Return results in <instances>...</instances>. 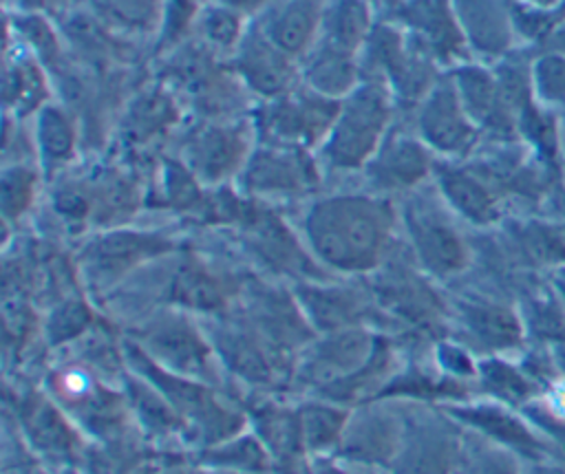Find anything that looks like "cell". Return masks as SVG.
<instances>
[{"label":"cell","mask_w":565,"mask_h":474,"mask_svg":"<svg viewBox=\"0 0 565 474\" xmlns=\"http://www.w3.org/2000/svg\"><path fill=\"white\" fill-rule=\"evenodd\" d=\"M393 205L384 196L333 194L311 203L302 234L311 254L340 273L377 269L391 247Z\"/></svg>","instance_id":"cell-1"},{"label":"cell","mask_w":565,"mask_h":474,"mask_svg":"<svg viewBox=\"0 0 565 474\" xmlns=\"http://www.w3.org/2000/svg\"><path fill=\"white\" fill-rule=\"evenodd\" d=\"M395 97L386 84L362 79L340 99L335 121L320 146L322 161L342 172L364 170L391 132Z\"/></svg>","instance_id":"cell-2"},{"label":"cell","mask_w":565,"mask_h":474,"mask_svg":"<svg viewBox=\"0 0 565 474\" xmlns=\"http://www.w3.org/2000/svg\"><path fill=\"white\" fill-rule=\"evenodd\" d=\"M338 106L340 101L322 97L302 84V88L296 86L282 97L263 101L254 117V130L265 134V143L320 148L335 121Z\"/></svg>","instance_id":"cell-3"},{"label":"cell","mask_w":565,"mask_h":474,"mask_svg":"<svg viewBox=\"0 0 565 474\" xmlns=\"http://www.w3.org/2000/svg\"><path fill=\"white\" fill-rule=\"evenodd\" d=\"M404 229L415 258L430 276L448 278L466 269L468 247L435 198L413 194L404 205Z\"/></svg>","instance_id":"cell-4"},{"label":"cell","mask_w":565,"mask_h":474,"mask_svg":"<svg viewBox=\"0 0 565 474\" xmlns=\"http://www.w3.org/2000/svg\"><path fill=\"white\" fill-rule=\"evenodd\" d=\"M393 22L437 66L463 64L470 46L452 0H399Z\"/></svg>","instance_id":"cell-5"},{"label":"cell","mask_w":565,"mask_h":474,"mask_svg":"<svg viewBox=\"0 0 565 474\" xmlns=\"http://www.w3.org/2000/svg\"><path fill=\"white\" fill-rule=\"evenodd\" d=\"M417 137L430 152L444 157H463L475 148L479 126L468 115L450 75L439 77L417 104Z\"/></svg>","instance_id":"cell-6"},{"label":"cell","mask_w":565,"mask_h":474,"mask_svg":"<svg viewBox=\"0 0 565 474\" xmlns=\"http://www.w3.org/2000/svg\"><path fill=\"white\" fill-rule=\"evenodd\" d=\"M241 183L256 196H300L320 183V172L305 148L265 143L254 148Z\"/></svg>","instance_id":"cell-7"},{"label":"cell","mask_w":565,"mask_h":474,"mask_svg":"<svg viewBox=\"0 0 565 474\" xmlns=\"http://www.w3.org/2000/svg\"><path fill=\"white\" fill-rule=\"evenodd\" d=\"M252 128L238 121L207 123L183 148V163L201 183H223L241 174L252 157Z\"/></svg>","instance_id":"cell-8"},{"label":"cell","mask_w":565,"mask_h":474,"mask_svg":"<svg viewBox=\"0 0 565 474\" xmlns=\"http://www.w3.org/2000/svg\"><path fill=\"white\" fill-rule=\"evenodd\" d=\"M128 355L139 366L141 375L159 388L174 412L179 417H190L201 430L207 432L210 439L225 437L238 423V419L225 410L212 392L196 386L194 381H188L183 375H170L168 370L159 368V364L150 359L141 346H130Z\"/></svg>","instance_id":"cell-9"},{"label":"cell","mask_w":565,"mask_h":474,"mask_svg":"<svg viewBox=\"0 0 565 474\" xmlns=\"http://www.w3.org/2000/svg\"><path fill=\"white\" fill-rule=\"evenodd\" d=\"M232 64L245 88L263 101L282 97L300 84V62L271 44L256 26H249L232 55Z\"/></svg>","instance_id":"cell-10"},{"label":"cell","mask_w":565,"mask_h":474,"mask_svg":"<svg viewBox=\"0 0 565 474\" xmlns=\"http://www.w3.org/2000/svg\"><path fill=\"white\" fill-rule=\"evenodd\" d=\"M51 395L75 414L86 428L110 434L119 430L124 401L117 392L104 388L97 377L84 366H66L49 377Z\"/></svg>","instance_id":"cell-11"},{"label":"cell","mask_w":565,"mask_h":474,"mask_svg":"<svg viewBox=\"0 0 565 474\" xmlns=\"http://www.w3.org/2000/svg\"><path fill=\"white\" fill-rule=\"evenodd\" d=\"M377 340L358 326L331 331L305 355L298 377L324 390L364 368L377 348Z\"/></svg>","instance_id":"cell-12"},{"label":"cell","mask_w":565,"mask_h":474,"mask_svg":"<svg viewBox=\"0 0 565 474\" xmlns=\"http://www.w3.org/2000/svg\"><path fill=\"white\" fill-rule=\"evenodd\" d=\"M143 353L179 375H203L210 366V346L181 315L152 320L139 333Z\"/></svg>","instance_id":"cell-13"},{"label":"cell","mask_w":565,"mask_h":474,"mask_svg":"<svg viewBox=\"0 0 565 474\" xmlns=\"http://www.w3.org/2000/svg\"><path fill=\"white\" fill-rule=\"evenodd\" d=\"M327 0H271L254 24L271 44L300 62L318 42Z\"/></svg>","instance_id":"cell-14"},{"label":"cell","mask_w":565,"mask_h":474,"mask_svg":"<svg viewBox=\"0 0 565 474\" xmlns=\"http://www.w3.org/2000/svg\"><path fill=\"white\" fill-rule=\"evenodd\" d=\"M364 170L382 192L415 190L433 172V152L419 137L388 132Z\"/></svg>","instance_id":"cell-15"},{"label":"cell","mask_w":565,"mask_h":474,"mask_svg":"<svg viewBox=\"0 0 565 474\" xmlns=\"http://www.w3.org/2000/svg\"><path fill=\"white\" fill-rule=\"evenodd\" d=\"M170 249L163 236L137 231H110L86 247V271L99 284L121 278L139 262L161 256Z\"/></svg>","instance_id":"cell-16"},{"label":"cell","mask_w":565,"mask_h":474,"mask_svg":"<svg viewBox=\"0 0 565 474\" xmlns=\"http://www.w3.org/2000/svg\"><path fill=\"white\" fill-rule=\"evenodd\" d=\"M450 77L457 86V93L468 115L479 126V130L488 128V130L505 132L516 126L519 117L508 104L494 71H488L479 64L463 62L455 66Z\"/></svg>","instance_id":"cell-17"},{"label":"cell","mask_w":565,"mask_h":474,"mask_svg":"<svg viewBox=\"0 0 565 474\" xmlns=\"http://www.w3.org/2000/svg\"><path fill=\"white\" fill-rule=\"evenodd\" d=\"M404 441L402 425L391 412L369 408L349 417L340 437L344 456L360 463H393Z\"/></svg>","instance_id":"cell-18"},{"label":"cell","mask_w":565,"mask_h":474,"mask_svg":"<svg viewBox=\"0 0 565 474\" xmlns=\"http://www.w3.org/2000/svg\"><path fill=\"white\" fill-rule=\"evenodd\" d=\"M364 79L358 55L338 51L322 42L300 60V84L329 99H344Z\"/></svg>","instance_id":"cell-19"},{"label":"cell","mask_w":565,"mask_h":474,"mask_svg":"<svg viewBox=\"0 0 565 474\" xmlns=\"http://www.w3.org/2000/svg\"><path fill=\"white\" fill-rule=\"evenodd\" d=\"M437 185L444 201L466 220L475 225H488L497 220V196L479 174L444 163L437 168Z\"/></svg>","instance_id":"cell-20"},{"label":"cell","mask_w":565,"mask_h":474,"mask_svg":"<svg viewBox=\"0 0 565 474\" xmlns=\"http://www.w3.org/2000/svg\"><path fill=\"white\" fill-rule=\"evenodd\" d=\"M472 51L497 57L510 46V18L501 0H452Z\"/></svg>","instance_id":"cell-21"},{"label":"cell","mask_w":565,"mask_h":474,"mask_svg":"<svg viewBox=\"0 0 565 474\" xmlns=\"http://www.w3.org/2000/svg\"><path fill=\"white\" fill-rule=\"evenodd\" d=\"M375 24L371 0H327L318 42L360 57Z\"/></svg>","instance_id":"cell-22"},{"label":"cell","mask_w":565,"mask_h":474,"mask_svg":"<svg viewBox=\"0 0 565 474\" xmlns=\"http://www.w3.org/2000/svg\"><path fill=\"white\" fill-rule=\"evenodd\" d=\"M20 421L33 448H38L42 454L62 459L75 452V432L71 430V423L62 417L60 408H55L49 399L40 395L22 399Z\"/></svg>","instance_id":"cell-23"},{"label":"cell","mask_w":565,"mask_h":474,"mask_svg":"<svg viewBox=\"0 0 565 474\" xmlns=\"http://www.w3.org/2000/svg\"><path fill=\"white\" fill-rule=\"evenodd\" d=\"M33 146L46 170L66 165L77 150V128L73 117L57 104H46L35 112Z\"/></svg>","instance_id":"cell-24"},{"label":"cell","mask_w":565,"mask_h":474,"mask_svg":"<svg viewBox=\"0 0 565 474\" xmlns=\"http://www.w3.org/2000/svg\"><path fill=\"white\" fill-rule=\"evenodd\" d=\"M298 302L305 315L322 331L351 328L362 315V298L347 289L335 287H300Z\"/></svg>","instance_id":"cell-25"},{"label":"cell","mask_w":565,"mask_h":474,"mask_svg":"<svg viewBox=\"0 0 565 474\" xmlns=\"http://www.w3.org/2000/svg\"><path fill=\"white\" fill-rule=\"evenodd\" d=\"M42 66L33 53L15 51L13 62L7 60L4 68V104L9 110L20 115L38 112L49 104V86Z\"/></svg>","instance_id":"cell-26"},{"label":"cell","mask_w":565,"mask_h":474,"mask_svg":"<svg viewBox=\"0 0 565 474\" xmlns=\"http://www.w3.org/2000/svg\"><path fill=\"white\" fill-rule=\"evenodd\" d=\"M95 18L126 35H157L166 0H88Z\"/></svg>","instance_id":"cell-27"},{"label":"cell","mask_w":565,"mask_h":474,"mask_svg":"<svg viewBox=\"0 0 565 474\" xmlns=\"http://www.w3.org/2000/svg\"><path fill=\"white\" fill-rule=\"evenodd\" d=\"M452 459L450 443L435 430H424L413 437L404 434L402 448L393 459L395 474H448Z\"/></svg>","instance_id":"cell-28"},{"label":"cell","mask_w":565,"mask_h":474,"mask_svg":"<svg viewBox=\"0 0 565 474\" xmlns=\"http://www.w3.org/2000/svg\"><path fill=\"white\" fill-rule=\"evenodd\" d=\"M170 298L188 309L216 311L225 304V284L201 262H183L172 278Z\"/></svg>","instance_id":"cell-29"},{"label":"cell","mask_w":565,"mask_h":474,"mask_svg":"<svg viewBox=\"0 0 565 474\" xmlns=\"http://www.w3.org/2000/svg\"><path fill=\"white\" fill-rule=\"evenodd\" d=\"M196 26L203 37V44L210 51L227 53L230 57L234 55V51L241 46L243 37L249 31L247 13L221 0L207 7H201Z\"/></svg>","instance_id":"cell-30"},{"label":"cell","mask_w":565,"mask_h":474,"mask_svg":"<svg viewBox=\"0 0 565 474\" xmlns=\"http://www.w3.org/2000/svg\"><path fill=\"white\" fill-rule=\"evenodd\" d=\"M461 317L475 340L492 348L512 346L521 333L516 317L497 304H463Z\"/></svg>","instance_id":"cell-31"},{"label":"cell","mask_w":565,"mask_h":474,"mask_svg":"<svg viewBox=\"0 0 565 474\" xmlns=\"http://www.w3.org/2000/svg\"><path fill=\"white\" fill-rule=\"evenodd\" d=\"M302 441L311 450H322L340 443L349 414L331 403H307L298 410Z\"/></svg>","instance_id":"cell-32"},{"label":"cell","mask_w":565,"mask_h":474,"mask_svg":"<svg viewBox=\"0 0 565 474\" xmlns=\"http://www.w3.org/2000/svg\"><path fill=\"white\" fill-rule=\"evenodd\" d=\"M38 174L24 163L7 165L2 172V214L4 220H20L33 205Z\"/></svg>","instance_id":"cell-33"},{"label":"cell","mask_w":565,"mask_h":474,"mask_svg":"<svg viewBox=\"0 0 565 474\" xmlns=\"http://www.w3.org/2000/svg\"><path fill=\"white\" fill-rule=\"evenodd\" d=\"M177 117L174 104L172 99L161 93V90H152V93H143L130 108V117H128V126L132 130L135 137H148L154 132H161L163 128H168Z\"/></svg>","instance_id":"cell-34"},{"label":"cell","mask_w":565,"mask_h":474,"mask_svg":"<svg viewBox=\"0 0 565 474\" xmlns=\"http://www.w3.org/2000/svg\"><path fill=\"white\" fill-rule=\"evenodd\" d=\"M260 434L267 443V448L280 456H291L305 441H302V430H300V417L298 412H271L265 410L258 419Z\"/></svg>","instance_id":"cell-35"},{"label":"cell","mask_w":565,"mask_h":474,"mask_svg":"<svg viewBox=\"0 0 565 474\" xmlns=\"http://www.w3.org/2000/svg\"><path fill=\"white\" fill-rule=\"evenodd\" d=\"M90 326V309L82 300L62 302L49 317V340L53 344L79 337Z\"/></svg>","instance_id":"cell-36"},{"label":"cell","mask_w":565,"mask_h":474,"mask_svg":"<svg viewBox=\"0 0 565 474\" xmlns=\"http://www.w3.org/2000/svg\"><path fill=\"white\" fill-rule=\"evenodd\" d=\"M532 88L543 104H565V57H543L532 68Z\"/></svg>","instance_id":"cell-37"},{"label":"cell","mask_w":565,"mask_h":474,"mask_svg":"<svg viewBox=\"0 0 565 474\" xmlns=\"http://www.w3.org/2000/svg\"><path fill=\"white\" fill-rule=\"evenodd\" d=\"M199 13H201V7L196 4V0H166L157 42L161 40L163 46L179 44L181 37L190 31V26H196Z\"/></svg>","instance_id":"cell-38"},{"label":"cell","mask_w":565,"mask_h":474,"mask_svg":"<svg viewBox=\"0 0 565 474\" xmlns=\"http://www.w3.org/2000/svg\"><path fill=\"white\" fill-rule=\"evenodd\" d=\"M216 456L243 470H267V452L254 439H241L216 450Z\"/></svg>","instance_id":"cell-39"},{"label":"cell","mask_w":565,"mask_h":474,"mask_svg":"<svg viewBox=\"0 0 565 474\" xmlns=\"http://www.w3.org/2000/svg\"><path fill=\"white\" fill-rule=\"evenodd\" d=\"M463 419H470L472 423H477L479 428L488 430L490 434L503 437L508 441H527V434L519 428V423H514L510 417L497 412V410H488V408H477V410H463L459 412Z\"/></svg>","instance_id":"cell-40"},{"label":"cell","mask_w":565,"mask_h":474,"mask_svg":"<svg viewBox=\"0 0 565 474\" xmlns=\"http://www.w3.org/2000/svg\"><path fill=\"white\" fill-rule=\"evenodd\" d=\"M486 379H488V384L494 388V390H499V392H503L505 397H519V395H523V379H519L516 375H512V370H508L505 366H501V364H488V368H486Z\"/></svg>","instance_id":"cell-41"},{"label":"cell","mask_w":565,"mask_h":474,"mask_svg":"<svg viewBox=\"0 0 565 474\" xmlns=\"http://www.w3.org/2000/svg\"><path fill=\"white\" fill-rule=\"evenodd\" d=\"M468 474H505V472H503V470H499L497 465H490V463H486V465L472 467Z\"/></svg>","instance_id":"cell-42"},{"label":"cell","mask_w":565,"mask_h":474,"mask_svg":"<svg viewBox=\"0 0 565 474\" xmlns=\"http://www.w3.org/2000/svg\"><path fill=\"white\" fill-rule=\"evenodd\" d=\"M320 474H347V472H342V470H338V467H324Z\"/></svg>","instance_id":"cell-43"},{"label":"cell","mask_w":565,"mask_h":474,"mask_svg":"<svg viewBox=\"0 0 565 474\" xmlns=\"http://www.w3.org/2000/svg\"><path fill=\"white\" fill-rule=\"evenodd\" d=\"M527 2H532V4H536V7H547V4H552L554 0H527Z\"/></svg>","instance_id":"cell-44"},{"label":"cell","mask_w":565,"mask_h":474,"mask_svg":"<svg viewBox=\"0 0 565 474\" xmlns=\"http://www.w3.org/2000/svg\"><path fill=\"white\" fill-rule=\"evenodd\" d=\"M561 291H563V293H565V273H563V276H561Z\"/></svg>","instance_id":"cell-45"},{"label":"cell","mask_w":565,"mask_h":474,"mask_svg":"<svg viewBox=\"0 0 565 474\" xmlns=\"http://www.w3.org/2000/svg\"><path fill=\"white\" fill-rule=\"evenodd\" d=\"M391 2H393V4H395V2H399V0H391Z\"/></svg>","instance_id":"cell-46"},{"label":"cell","mask_w":565,"mask_h":474,"mask_svg":"<svg viewBox=\"0 0 565 474\" xmlns=\"http://www.w3.org/2000/svg\"><path fill=\"white\" fill-rule=\"evenodd\" d=\"M68 474H71V472H68Z\"/></svg>","instance_id":"cell-47"}]
</instances>
